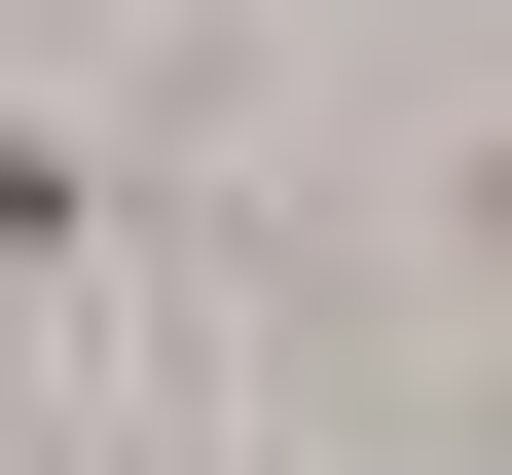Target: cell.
Listing matches in <instances>:
<instances>
[{
	"label": "cell",
	"mask_w": 512,
	"mask_h": 475,
	"mask_svg": "<svg viewBox=\"0 0 512 475\" xmlns=\"http://www.w3.org/2000/svg\"><path fill=\"white\" fill-rule=\"evenodd\" d=\"M110 220H147V183H110V110L0 74V329H74V293H110Z\"/></svg>",
	"instance_id": "1"
}]
</instances>
